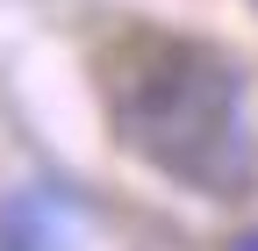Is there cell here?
<instances>
[{
	"mask_svg": "<svg viewBox=\"0 0 258 251\" xmlns=\"http://www.w3.org/2000/svg\"><path fill=\"white\" fill-rule=\"evenodd\" d=\"M115 137L194 194H230L251 172V115L237 65L179 29H129L101 50Z\"/></svg>",
	"mask_w": 258,
	"mask_h": 251,
	"instance_id": "cell-1",
	"label": "cell"
},
{
	"mask_svg": "<svg viewBox=\"0 0 258 251\" xmlns=\"http://www.w3.org/2000/svg\"><path fill=\"white\" fill-rule=\"evenodd\" d=\"M0 251H64V215L50 194H15L0 208Z\"/></svg>",
	"mask_w": 258,
	"mask_h": 251,
	"instance_id": "cell-2",
	"label": "cell"
},
{
	"mask_svg": "<svg viewBox=\"0 0 258 251\" xmlns=\"http://www.w3.org/2000/svg\"><path fill=\"white\" fill-rule=\"evenodd\" d=\"M230 251H258V230H251V237H237V244H230Z\"/></svg>",
	"mask_w": 258,
	"mask_h": 251,
	"instance_id": "cell-3",
	"label": "cell"
}]
</instances>
